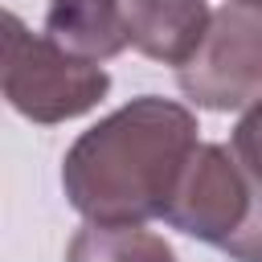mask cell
<instances>
[{
  "label": "cell",
  "instance_id": "ba28073f",
  "mask_svg": "<svg viewBox=\"0 0 262 262\" xmlns=\"http://www.w3.org/2000/svg\"><path fill=\"white\" fill-rule=\"evenodd\" d=\"M229 147H233V156L262 180V98H254V102L246 106V115L237 119V127H233V135H229Z\"/></svg>",
  "mask_w": 262,
  "mask_h": 262
},
{
  "label": "cell",
  "instance_id": "9c48e42d",
  "mask_svg": "<svg viewBox=\"0 0 262 262\" xmlns=\"http://www.w3.org/2000/svg\"><path fill=\"white\" fill-rule=\"evenodd\" d=\"M229 4H250V8H262V0H229Z\"/></svg>",
  "mask_w": 262,
  "mask_h": 262
},
{
  "label": "cell",
  "instance_id": "277c9868",
  "mask_svg": "<svg viewBox=\"0 0 262 262\" xmlns=\"http://www.w3.org/2000/svg\"><path fill=\"white\" fill-rule=\"evenodd\" d=\"M176 86L205 111H237L262 98V8H217L192 57L176 66Z\"/></svg>",
  "mask_w": 262,
  "mask_h": 262
},
{
  "label": "cell",
  "instance_id": "3957f363",
  "mask_svg": "<svg viewBox=\"0 0 262 262\" xmlns=\"http://www.w3.org/2000/svg\"><path fill=\"white\" fill-rule=\"evenodd\" d=\"M111 90V74L57 45L49 33H33L16 12L4 16V98L29 123H66L94 111Z\"/></svg>",
  "mask_w": 262,
  "mask_h": 262
},
{
  "label": "cell",
  "instance_id": "6da1fadb",
  "mask_svg": "<svg viewBox=\"0 0 262 262\" xmlns=\"http://www.w3.org/2000/svg\"><path fill=\"white\" fill-rule=\"evenodd\" d=\"M196 115L160 94H139L74 139L61 160V192L102 225H143L168 213L188 156L196 151Z\"/></svg>",
  "mask_w": 262,
  "mask_h": 262
},
{
  "label": "cell",
  "instance_id": "5b68a950",
  "mask_svg": "<svg viewBox=\"0 0 262 262\" xmlns=\"http://www.w3.org/2000/svg\"><path fill=\"white\" fill-rule=\"evenodd\" d=\"M123 12L131 45L164 66H184L213 20L209 0H123Z\"/></svg>",
  "mask_w": 262,
  "mask_h": 262
},
{
  "label": "cell",
  "instance_id": "52a82bcc",
  "mask_svg": "<svg viewBox=\"0 0 262 262\" xmlns=\"http://www.w3.org/2000/svg\"><path fill=\"white\" fill-rule=\"evenodd\" d=\"M66 262H176V250L143 225L86 221L70 237Z\"/></svg>",
  "mask_w": 262,
  "mask_h": 262
},
{
  "label": "cell",
  "instance_id": "8992f818",
  "mask_svg": "<svg viewBox=\"0 0 262 262\" xmlns=\"http://www.w3.org/2000/svg\"><path fill=\"white\" fill-rule=\"evenodd\" d=\"M45 33L90 61H106L131 45L123 0H49Z\"/></svg>",
  "mask_w": 262,
  "mask_h": 262
},
{
  "label": "cell",
  "instance_id": "7a4b0ae2",
  "mask_svg": "<svg viewBox=\"0 0 262 262\" xmlns=\"http://www.w3.org/2000/svg\"><path fill=\"white\" fill-rule=\"evenodd\" d=\"M164 221L233 262H262V180L225 143H196Z\"/></svg>",
  "mask_w": 262,
  "mask_h": 262
}]
</instances>
